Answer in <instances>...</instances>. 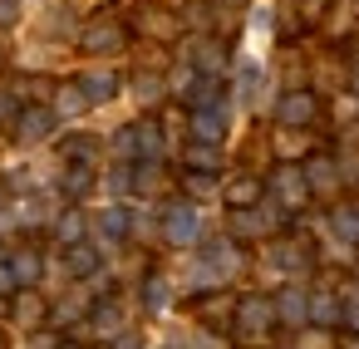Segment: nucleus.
<instances>
[{
    "mask_svg": "<svg viewBox=\"0 0 359 349\" xmlns=\"http://www.w3.org/2000/svg\"><path fill=\"white\" fill-rule=\"evenodd\" d=\"M114 349H138V339H133V334H123V339H118Z\"/></svg>",
    "mask_w": 359,
    "mask_h": 349,
    "instance_id": "obj_36",
    "label": "nucleus"
},
{
    "mask_svg": "<svg viewBox=\"0 0 359 349\" xmlns=\"http://www.w3.org/2000/svg\"><path fill=\"white\" fill-rule=\"evenodd\" d=\"M231 226H236V236H261V231L276 226V207H246V212L231 217Z\"/></svg>",
    "mask_w": 359,
    "mask_h": 349,
    "instance_id": "obj_12",
    "label": "nucleus"
},
{
    "mask_svg": "<svg viewBox=\"0 0 359 349\" xmlns=\"http://www.w3.org/2000/svg\"><path fill=\"white\" fill-rule=\"evenodd\" d=\"M276 315H280L285 324H305V320H310V295H305L300 285H285L280 300H276Z\"/></svg>",
    "mask_w": 359,
    "mask_h": 349,
    "instance_id": "obj_9",
    "label": "nucleus"
},
{
    "mask_svg": "<svg viewBox=\"0 0 359 349\" xmlns=\"http://www.w3.org/2000/svg\"><path fill=\"white\" fill-rule=\"evenodd\" d=\"M15 320H20V324H40V320H45V305H40V300L25 290V295L15 300Z\"/></svg>",
    "mask_w": 359,
    "mask_h": 349,
    "instance_id": "obj_25",
    "label": "nucleus"
},
{
    "mask_svg": "<svg viewBox=\"0 0 359 349\" xmlns=\"http://www.w3.org/2000/svg\"><path fill=\"white\" fill-rule=\"evenodd\" d=\"M69 349H74V344H69Z\"/></svg>",
    "mask_w": 359,
    "mask_h": 349,
    "instance_id": "obj_40",
    "label": "nucleus"
},
{
    "mask_svg": "<svg viewBox=\"0 0 359 349\" xmlns=\"http://www.w3.org/2000/svg\"><path fill=\"white\" fill-rule=\"evenodd\" d=\"M99 246H89V241H79V246H69V256H65V266H69V275H94L99 271Z\"/></svg>",
    "mask_w": 359,
    "mask_h": 349,
    "instance_id": "obj_14",
    "label": "nucleus"
},
{
    "mask_svg": "<svg viewBox=\"0 0 359 349\" xmlns=\"http://www.w3.org/2000/svg\"><path fill=\"white\" fill-rule=\"evenodd\" d=\"M256 89H261V64H241V99L256 104V99H261Z\"/></svg>",
    "mask_w": 359,
    "mask_h": 349,
    "instance_id": "obj_27",
    "label": "nucleus"
},
{
    "mask_svg": "<svg viewBox=\"0 0 359 349\" xmlns=\"http://www.w3.org/2000/svg\"><path fill=\"white\" fill-rule=\"evenodd\" d=\"M89 187H94L89 167H79V163H74V167H69V177H65V192H69V197H84Z\"/></svg>",
    "mask_w": 359,
    "mask_h": 349,
    "instance_id": "obj_29",
    "label": "nucleus"
},
{
    "mask_svg": "<svg viewBox=\"0 0 359 349\" xmlns=\"http://www.w3.org/2000/svg\"><path fill=\"white\" fill-rule=\"evenodd\" d=\"M295 153H305V138H295V133H280V158H295Z\"/></svg>",
    "mask_w": 359,
    "mask_h": 349,
    "instance_id": "obj_33",
    "label": "nucleus"
},
{
    "mask_svg": "<svg viewBox=\"0 0 359 349\" xmlns=\"http://www.w3.org/2000/svg\"><path fill=\"white\" fill-rule=\"evenodd\" d=\"M236 261H241V256H236V246H231V241H212V246L202 251V271H207L212 280L231 275V271H236Z\"/></svg>",
    "mask_w": 359,
    "mask_h": 349,
    "instance_id": "obj_8",
    "label": "nucleus"
},
{
    "mask_svg": "<svg viewBox=\"0 0 359 349\" xmlns=\"http://www.w3.org/2000/svg\"><path fill=\"white\" fill-rule=\"evenodd\" d=\"M344 324L359 334V285H354V290H349V300H344Z\"/></svg>",
    "mask_w": 359,
    "mask_h": 349,
    "instance_id": "obj_32",
    "label": "nucleus"
},
{
    "mask_svg": "<svg viewBox=\"0 0 359 349\" xmlns=\"http://www.w3.org/2000/svg\"><path fill=\"white\" fill-rule=\"evenodd\" d=\"M310 320H315V324H334V320H339V305L320 290V295H310Z\"/></svg>",
    "mask_w": 359,
    "mask_h": 349,
    "instance_id": "obj_22",
    "label": "nucleus"
},
{
    "mask_svg": "<svg viewBox=\"0 0 359 349\" xmlns=\"http://www.w3.org/2000/svg\"><path fill=\"white\" fill-rule=\"evenodd\" d=\"M94 329L109 334V339L123 334V315H118V305H99V310H94Z\"/></svg>",
    "mask_w": 359,
    "mask_h": 349,
    "instance_id": "obj_21",
    "label": "nucleus"
},
{
    "mask_svg": "<svg viewBox=\"0 0 359 349\" xmlns=\"http://www.w3.org/2000/svg\"><path fill=\"white\" fill-rule=\"evenodd\" d=\"M55 231H60V241H65V246H79V236H84V217H79V212H65Z\"/></svg>",
    "mask_w": 359,
    "mask_h": 349,
    "instance_id": "obj_24",
    "label": "nucleus"
},
{
    "mask_svg": "<svg viewBox=\"0 0 359 349\" xmlns=\"http://www.w3.org/2000/svg\"><path fill=\"white\" fill-rule=\"evenodd\" d=\"M197 207H187V202H177V207H168V221H163V231H168V241L172 246H192L197 241Z\"/></svg>",
    "mask_w": 359,
    "mask_h": 349,
    "instance_id": "obj_4",
    "label": "nucleus"
},
{
    "mask_svg": "<svg viewBox=\"0 0 359 349\" xmlns=\"http://www.w3.org/2000/svg\"><path fill=\"white\" fill-rule=\"evenodd\" d=\"M133 153L148 158V163H158V153H163V133H158V123H138V128H133Z\"/></svg>",
    "mask_w": 359,
    "mask_h": 349,
    "instance_id": "obj_15",
    "label": "nucleus"
},
{
    "mask_svg": "<svg viewBox=\"0 0 359 349\" xmlns=\"http://www.w3.org/2000/svg\"><path fill=\"white\" fill-rule=\"evenodd\" d=\"M226 202H231V212L256 207V202H261V182H256V177H236V182L226 187Z\"/></svg>",
    "mask_w": 359,
    "mask_h": 349,
    "instance_id": "obj_16",
    "label": "nucleus"
},
{
    "mask_svg": "<svg viewBox=\"0 0 359 349\" xmlns=\"http://www.w3.org/2000/svg\"><path fill=\"white\" fill-rule=\"evenodd\" d=\"M143 300H148V310H163V305H168V280H163V275H153Z\"/></svg>",
    "mask_w": 359,
    "mask_h": 349,
    "instance_id": "obj_31",
    "label": "nucleus"
},
{
    "mask_svg": "<svg viewBox=\"0 0 359 349\" xmlns=\"http://www.w3.org/2000/svg\"><path fill=\"white\" fill-rule=\"evenodd\" d=\"M133 89H138V99H143V104H158V99H163V79H158V74H138V79H133Z\"/></svg>",
    "mask_w": 359,
    "mask_h": 349,
    "instance_id": "obj_28",
    "label": "nucleus"
},
{
    "mask_svg": "<svg viewBox=\"0 0 359 349\" xmlns=\"http://www.w3.org/2000/svg\"><path fill=\"white\" fill-rule=\"evenodd\" d=\"M79 89H84L89 104H109V99L118 94V74H109V69H89V74L79 79Z\"/></svg>",
    "mask_w": 359,
    "mask_h": 349,
    "instance_id": "obj_10",
    "label": "nucleus"
},
{
    "mask_svg": "<svg viewBox=\"0 0 359 349\" xmlns=\"http://www.w3.org/2000/svg\"><path fill=\"white\" fill-rule=\"evenodd\" d=\"M276 320H280V315H276V305H271L266 295H241V300H236V334H241L246 344H261Z\"/></svg>",
    "mask_w": 359,
    "mask_h": 349,
    "instance_id": "obj_1",
    "label": "nucleus"
},
{
    "mask_svg": "<svg viewBox=\"0 0 359 349\" xmlns=\"http://www.w3.org/2000/svg\"><path fill=\"white\" fill-rule=\"evenodd\" d=\"M84 50H89V55L123 50V25H114V20H99V25H89V30H84Z\"/></svg>",
    "mask_w": 359,
    "mask_h": 349,
    "instance_id": "obj_7",
    "label": "nucleus"
},
{
    "mask_svg": "<svg viewBox=\"0 0 359 349\" xmlns=\"http://www.w3.org/2000/svg\"><path fill=\"white\" fill-rule=\"evenodd\" d=\"M187 128H192V143H212L217 148L226 138V109H192Z\"/></svg>",
    "mask_w": 359,
    "mask_h": 349,
    "instance_id": "obj_3",
    "label": "nucleus"
},
{
    "mask_svg": "<svg viewBox=\"0 0 359 349\" xmlns=\"http://www.w3.org/2000/svg\"><path fill=\"white\" fill-rule=\"evenodd\" d=\"M315 109H320V104H315V94L295 89V94H285V99H280V109H276V114H280V123H285V128H300V123H310V118H315Z\"/></svg>",
    "mask_w": 359,
    "mask_h": 349,
    "instance_id": "obj_6",
    "label": "nucleus"
},
{
    "mask_svg": "<svg viewBox=\"0 0 359 349\" xmlns=\"http://www.w3.org/2000/svg\"><path fill=\"white\" fill-rule=\"evenodd\" d=\"M305 182H310V192H334V182H339V167H334V158L315 153V158L305 163Z\"/></svg>",
    "mask_w": 359,
    "mask_h": 349,
    "instance_id": "obj_11",
    "label": "nucleus"
},
{
    "mask_svg": "<svg viewBox=\"0 0 359 349\" xmlns=\"http://www.w3.org/2000/svg\"><path fill=\"white\" fill-rule=\"evenodd\" d=\"M99 236H104V246L123 241V236H128V212H123V207H109V212L99 217Z\"/></svg>",
    "mask_w": 359,
    "mask_h": 349,
    "instance_id": "obj_17",
    "label": "nucleus"
},
{
    "mask_svg": "<svg viewBox=\"0 0 359 349\" xmlns=\"http://www.w3.org/2000/svg\"><path fill=\"white\" fill-rule=\"evenodd\" d=\"M197 69H202V74H217V69H222V45H217V40H202V45H197Z\"/></svg>",
    "mask_w": 359,
    "mask_h": 349,
    "instance_id": "obj_23",
    "label": "nucleus"
},
{
    "mask_svg": "<svg viewBox=\"0 0 359 349\" xmlns=\"http://www.w3.org/2000/svg\"><path fill=\"white\" fill-rule=\"evenodd\" d=\"M354 89H359V69H354Z\"/></svg>",
    "mask_w": 359,
    "mask_h": 349,
    "instance_id": "obj_38",
    "label": "nucleus"
},
{
    "mask_svg": "<svg viewBox=\"0 0 359 349\" xmlns=\"http://www.w3.org/2000/svg\"><path fill=\"white\" fill-rule=\"evenodd\" d=\"M11 290H20V280H15L11 266H0V295H11Z\"/></svg>",
    "mask_w": 359,
    "mask_h": 349,
    "instance_id": "obj_35",
    "label": "nucleus"
},
{
    "mask_svg": "<svg viewBox=\"0 0 359 349\" xmlns=\"http://www.w3.org/2000/svg\"><path fill=\"white\" fill-rule=\"evenodd\" d=\"M334 231H339L344 241H359V207H339V212H334Z\"/></svg>",
    "mask_w": 359,
    "mask_h": 349,
    "instance_id": "obj_26",
    "label": "nucleus"
},
{
    "mask_svg": "<svg viewBox=\"0 0 359 349\" xmlns=\"http://www.w3.org/2000/svg\"><path fill=\"white\" fill-rule=\"evenodd\" d=\"M276 266H285V271H305L310 256H305V246H280V251H276Z\"/></svg>",
    "mask_w": 359,
    "mask_h": 349,
    "instance_id": "obj_30",
    "label": "nucleus"
},
{
    "mask_svg": "<svg viewBox=\"0 0 359 349\" xmlns=\"http://www.w3.org/2000/svg\"><path fill=\"white\" fill-rule=\"evenodd\" d=\"M354 50H359V45H354Z\"/></svg>",
    "mask_w": 359,
    "mask_h": 349,
    "instance_id": "obj_39",
    "label": "nucleus"
},
{
    "mask_svg": "<svg viewBox=\"0 0 359 349\" xmlns=\"http://www.w3.org/2000/svg\"><path fill=\"white\" fill-rule=\"evenodd\" d=\"M89 109V99H84V89L79 84H69V89H60V104H55V114H65V118H74V114H84Z\"/></svg>",
    "mask_w": 359,
    "mask_h": 349,
    "instance_id": "obj_19",
    "label": "nucleus"
},
{
    "mask_svg": "<svg viewBox=\"0 0 359 349\" xmlns=\"http://www.w3.org/2000/svg\"><path fill=\"white\" fill-rule=\"evenodd\" d=\"M11 271H15V280L30 290V285L40 280V251H15V256H11Z\"/></svg>",
    "mask_w": 359,
    "mask_h": 349,
    "instance_id": "obj_18",
    "label": "nucleus"
},
{
    "mask_svg": "<svg viewBox=\"0 0 359 349\" xmlns=\"http://www.w3.org/2000/svg\"><path fill=\"white\" fill-rule=\"evenodd\" d=\"M138 25H143L148 35H158V40H172V35H177V20H172L168 11H158V6H143V11H138Z\"/></svg>",
    "mask_w": 359,
    "mask_h": 349,
    "instance_id": "obj_13",
    "label": "nucleus"
},
{
    "mask_svg": "<svg viewBox=\"0 0 359 349\" xmlns=\"http://www.w3.org/2000/svg\"><path fill=\"white\" fill-rule=\"evenodd\" d=\"M212 187H217V182H212L207 172H197V177H187V192H192V197H207Z\"/></svg>",
    "mask_w": 359,
    "mask_h": 349,
    "instance_id": "obj_34",
    "label": "nucleus"
},
{
    "mask_svg": "<svg viewBox=\"0 0 359 349\" xmlns=\"http://www.w3.org/2000/svg\"><path fill=\"white\" fill-rule=\"evenodd\" d=\"M217 163H222V153H217L212 143H192V148H187V167H197V172H212Z\"/></svg>",
    "mask_w": 359,
    "mask_h": 349,
    "instance_id": "obj_20",
    "label": "nucleus"
},
{
    "mask_svg": "<svg viewBox=\"0 0 359 349\" xmlns=\"http://www.w3.org/2000/svg\"><path fill=\"white\" fill-rule=\"evenodd\" d=\"M15 133H20V143H45L55 133V109H25L15 118Z\"/></svg>",
    "mask_w": 359,
    "mask_h": 349,
    "instance_id": "obj_5",
    "label": "nucleus"
},
{
    "mask_svg": "<svg viewBox=\"0 0 359 349\" xmlns=\"http://www.w3.org/2000/svg\"><path fill=\"white\" fill-rule=\"evenodd\" d=\"M271 197L285 207V212H300L310 202V182H305V167H276L271 172Z\"/></svg>",
    "mask_w": 359,
    "mask_h": 349,
    "instance_id": "obj_2",
    "label": "nucleus"
},
{
    "mask_svg": "<svg viewBox=\"0 0 359 349\" xmlns=\"http://www.w3.org/2000/svg\"><path fill=\"white\" fill-rule=\"evenodd\" d=\"M349 349H359V334H354V339H349Z\"/></svg>",
    "mask_w": 359,
    "mask_h": 349,
    "instance_id": "obj_37",
    "label": "nucleus"
}]
</instances>
